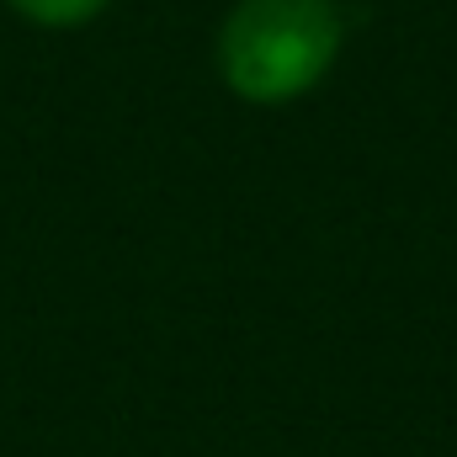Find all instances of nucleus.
Here are the masks:
<instances>
[{
    "instance_id": "2",
    "label": "nucleus",
    "mask_w": 457,
    "mask_h": 457,
    "mask_svg": "<svg viewBox=\"0 0 457 457\" xmlns=\"http://www.w3.org/2000/svg\"><path fill=\"white\" fill-rule=\"evenodd\" d=\"M11 5L43 27H75V21H91L107 0H11Z\"/></svg>"
},
{
    "instance_id": "1",
    "label": "nucleus",
    "mask_w": 457,
    "mask_h": 457,
    "mask_svg": "<svg viewBox=\"0 0 457 457\" xmlns=\"http://www.w3.org/2000/svg\"><path fill=\"white\" fill-rule=\"evenodd\" d=\"M341 32L330 0H239L219 32V75L239 102H293L336 64Z\"/></svg>"
}]
</instances>
